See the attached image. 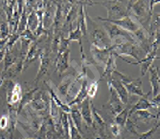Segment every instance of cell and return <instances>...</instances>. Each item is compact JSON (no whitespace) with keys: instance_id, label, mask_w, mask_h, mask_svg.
Masks as SVG:
<instances>
[{"instance_id":"cell-1","label":"cell","mask_w":160,"mask_h":139,"mask_svg":"<svg viewBox=\"0 0 160 139\" xmlns=\"http://www.w3.org/2000/svg\"><path fill=\"white\" fill-rule=\"evenodd\" d=\"M29 104L33 110L38 113L40 117H47L48 115H49L50 96L47 95L45 91L38 90Z\"/></svg>"},{"instance_id":"cell-2","label":"cell","mask_w":160,"mask_h":139,"mask_svg":"<svg viewBox=\"0 0 160 139\" xmlns=\"http://www.w3.org/2000/svg\"><path fill=\"white\" fill-rule=\"evenodd\" d=\"M104 28H105L107 34L108 35L111 41L114 40L117 38H122L125 40H127L128 42L131 43L133 45L138 46L137 38L135 37V35L133 33H128L127 31L123 30L113 24L109 23V22H104Z\"/></svg>"},{"instance_id":"cell-3","label":"cell","mask_w":160,"mask_h":139,"mask_svg":"<svg viewBox=\"0 0 160 139\" xmlns=\"http://www.w3.org/2000/svg\"><path fill=\"white\" fill-rule=\"evenodd\" d=\"M108 9V18L110 20H118L128 17L127 5H121L122 1H106L102 3Z\"/></svg>"},{"instance_id":"cell-4","label":"cell","mask_w":160,"mask_h":139,"mask_svg":"<svg viewBox=\"0 0 160 139\" xmlns=\"http://www.w3.org/2000/svg\"><path fill=\"white\" fill-rule=\"evenodd\" d=\"M92 46L99 49H108L112 46V41L110 40L107 33L100 28H95L90 34Z\"/></svg>"},{"instance_id":"cell-5","label":"cell","mask_w":160,"mask_h":139,"mask_svg":"<svg viewBox=\"0 0 160 139\" xmlns=\"http://www.w3.org/2000/svg\"><path fill=\"white\" fill-rule=\"evenodd\" d=\"M98 19L103 22H109L112 23L115 25H117L120 28H122L123 30L127 31L128 33H134L135 32H137L139 28H141L142 26L137 23V21L134 19H132L131 17H126L123 18L122 19H118V20H110V19H107L106 18L103 19L101 17H99Z\"/></svg>"},{"instance_id":"cell-6","label":"cell","mask_w":160,"mask_h":139,"mask_svg":"<svg viewBox=\"0 0 160 139\" xmlns=\"http://www.w3.org/2000/svg\"><path fill=\"white\" fill-rule=\"evenodd\" d=\"M55 2L52 1H45V7H44V13L42 18L43 29L48 33V31H53V24L54 18L56 12V5H54Z\"/></svg>"},{"instance_id":"cell-7","label":"cell","mask_w":160,"mask_h":139,"mask_svg":"<svg viewBox=\"0 0 160 139\" xmlns=\"http://www.w3.org/2000/svg\"><path fill=\"white\" fill-rule=\"evenodd\" d=\"M110 86H112V88L114 89V91L116 92L118 96L120 98V100L122 101L124 105H127L128 100H129V95L127 92L126 88L124 87V85L121 81H119L116 78H114L113 76H111L108 79V82Z\"/></svg>"},{"instance_id":"cell-8","label":"cell","mask_w":160,"mask_h":139,"mask_svg":"<svg viewBox=\"0 0 160 139\" xmlns=\"http://www.w3.org/2000/svg\"><path fill=\"white\" fill-rule=\"evenodd\" d=\"M113 51V45H112L111 47H109L108 49H99V48H97V47H95L94 46L92 45L91 49H90V52H91V54H92V58H93V60L96 61L97 64L99 63V64H104V65L107 63L109 56L112 54V52Z\"/></svg>"},{"instance_id":"cell-9","label":"cell","mask_w":160,"mask_h":139,"mask_svg":"<svg viewBox=\"0 0 160 139\" xmlns=\"http://www.w3.org/2000/svg\"><path fill=\"white\" fill-rule=\"evenodd\" d=\"M70 49H68L63 53L60 55H57L54 62V66L56 67L55 72L58 74H62L70 67Z\"/></svg>"},{"instance_id":"cell-10","label":"cell","mask_w":160,"mask_h":139,"mask_svg":"<svg viewBox=\"0 0 160 139\" xmlns=\"http://www.w3.org/2000/svg\"><path fill=\"white\" fill-rule=\"evenodd\" d=\"M126 88L128 95H132L135 96H140V97L149 98V95L151 92L145 94L142 89V81L140 79H134L131 82L128 83H122Z\"/></svg>"},{"instance_id":"cell-11","label":"cell","mask_w":160,"mask_h":139,"mask_svg":"<svg viewBox=\"0 0 160 139\" xmlns=\"http://www.w3.org/2000/svg\"><path fill=\"white\" fill-rule=\"evenodd\" d=\"M108 88H109V93H110V98H109V106H110V109L112 110V113H113L114 116L117 115L118 113L122 110L124 109V104H123L122 101L120 100V98L118 96V95L116 94V92L114 91V89L112 88V86H110L108 84Z\"/></svg>"},{"instance_id":"cell-12","label":"cell","mask_w":160,"mask_h":139,"mask_svg":"<svg viewBox=\"0 0 160 139\" xmlns=\"http://www.w3.org/2000/svg\"><path fill=\"white\" fill-rule=\"evenodd\" d=\"M150 74V82L151 85V92L153 94V97L159 95V72L158 67L151 65L148 70Z\"/></svg>"},{"instance_id":"cell-13","label":"cell","mask_w":160,"mask_h":139,"mask_svg":"<svg viewBox=\"0 0 160 139\" xmlns=\"http://www.w3.org/2000/svg\"><path fill=\"white\" fill-rule=\"evenodd\" d=\"M80 114L82 119L85 121L88 126H92V109H91V100L87 97L84 102L78 105Z\"/></svg>"},{"instance_id":"cell-14","label":"cell","mask_w":160,"mask_h":139,"mask_svg":"<svg viewBox=\"0 0 160 139\" xmlns=\"http://www.w3.org/2000/svg\"><path fill=\"white\" fill-rule=\"evenodd\" d=\"M150 109H155L157 110H158V109H157L149 100V98L146 97H140L137 102L131 107L129 113H128V116H130L135 112L141 111V110H148Z\"/></svg>"},{"instance_id":"cell-15","label":"cell","mask_w":160,"mask_h":139,"mask_svg":"<svg viewBox=\"0 0 160 139\" xmlns=\"http://www.w3.org/2000/svg\"><path fill=\"white\" fill-rule=\"evenodd\" d=\"M79 72L80 71L75 70V68H74V71H73V72L70 73L69 75H65V76L62 78L61 83L59 84V86L57 87V89H58V91H59V93L61 94L62 95L66 96L67 92H68V89H69L70 86H71V83H72V81L75 80L76 76L78 75V74Z\"/></svg>"},{"instance_id":"cell-16","label":"cell","mask_w":160,"mask_h":139,"mask_svg":"<svg viewBox=\"0 0 160 139\" xmlns=\"http://www.w3.org/2000/svg\"><path fill=\"white\" fill-rule=\"evenodd\" d=\"M87 89H88V82H87V80L85 79L80 87L78 92L76 95L75 98L71 102L67 103L68 106H78L79 104H81L87 98Z\"/></svg>"},{"instance_id":"cell-17","label":"cell","mask_w":160,"mask_h":139,"mask_svg":"<svg viewBox=\"0 0 160 139\" xmlns=\"http://www.w3.org/2000/svg\"><path fill=\"white\" fill-rule=\"evenodd\" d=\"M42 51V49H40L39 46H38L37 40L32 42V44L29 46L28 51L26 59H25V61H24V65L27 63V65L25 66L24 68H26L31 62H33L34 60H37L38 58L40 57V54H41Z\"/></svg>"},{"instance_id":"cell-18","label":"cell","mask_w":160,"mask_h":139,"mask_svg":"<svg viewBox=\"0 0 160 139\" xmlns=\"http://www.w3.org/2000/svg\"><path fill=\"white\" fill-rule=\"evenodd\" d=\"M132 121H142L143 123H149L150 121L156 119L158 120L159 115H154L149 110H141V111H137L133 113L131 116H128Z\"/></svg>"},{"instance_id":"cell-19","label":"cell","mask_w":160,"mask_h":139,"mask_svg":"<svg viewBox=\"0 0 160 139\" xmlns=\"http://www.w3.org/2000/svg\"><path fill=\"white\" fill-rule=\"evenodd\" d=\"M79 5V10H78V18H77V25H78L80 28V31L82 33V35L86 36L87 34V24H86V18H85V5L81 3V1H78Z\"/></svg>"},{"instance_id":"cell-20","label":"cell","mask_w":160,"mask_h":139,"mask_svg":"<svg viewBox=\"0 0 160 139\" xmlns=\"http://www.w3.org/2000/svg\"><path fill=\"white\" fill-rule=\"evenodd\" d=\"M114 70H116V64H115L114 56H113V52H112V54L109 56L108 60L107 63L105 64V67H103V73L101 74L100 80L109 79L112 76Z\"/></svg>"},{"instance_id":"cell-21","label":"cell","mask_w":160,"mask_h":139,"mask_svg":"<svg viewBox=\"0 0 160 139\" xmlns=\"http://www.w3.org/2000/svg\"><path fill=\"white\" fill-rule=\"evenodd\" d=\"M48 87L49 96H50V98H51L52 100L54 101V102L57 104V106L60 109H62V111L70 114V112H71V107L68 106V104H67V103H64V102L62 101L61 99L59 98V96L57 95L56 91L54 90V88H52L51 86H50L48 83Z\"/></svg>"},{"instance_id":"cell-22","label":"cell","mask_w":160,"mask_h":139,"mask_svg":"<svg viewBox=\"0 0 160 139\" xmlns=\"http://www.w3.org/2000/svg\"><path fill=\"white\" fill-rule=\"evenodd\" d=\"M70 116H71V120L73 122L74 125L76 126V128L82 134V122H83V119H82V116H81V114H80L78 106L71 107Z\"/></svg>"},{"instance_id":"cell-23","label":"cell","mask_w":160,"mask_h":139,"mask_svg":"<svg viewBox=\"0 0 160 139\" xmlns=\"http://www.w3.org/2000/svg\"><path fill=\"white\" fill-rule=\"evenodd\" d=\"M67 39L69 41H78V45L80 47V52H81V54L84 55V48H83V44H82V33L80 31V28L78 25H77L76 28L73 31H71L69 33V37L67 38Z\"/></svg>"},{"instance_id":"cell-24","label":"cell","mask_w":160,"mask_h":139,"mask_svg":"<svg viewBox=\"0 0 160 139\" xmlns=\"http://www.w3.org/2000/svg\"><path fill=\"white\" fill-rule=\"evenodd\" d=\"M131 107L129 104H127V107L124 108L122 111L118 113L116 116H114V123H116L119 127H124L125 123L127 121L128 117V113L130 110Z\"/></svg>"},{"instance_id":"cell-25","label":"cell","mask_w":160,"mask_h":139,"mask_svg":"<svg viewBox=\"0 0 160 139\" xmlns=\"http://www.w3.org/2000/svg\"><path fill=\"white\" fill-rule=\"evenodd\" d=\"M60 123H61L62 130L65 139H70V123H69V114L61 111L60 114Z\"/></svg>"},{"instance_id":"cell-26","label":"cell","mask_w":160,"mask_h":139,"mask_svg":"<svg viewBox=\"0 0 160 139\" xmlns=\"http://www.w3.org/2000/svg\"><path fill=\"white\" fill-rule=\"evenodd\" d=\"M19 57L18 55H16L13 53V52H12V50L10 48H5V71L8 70L14 64L15 62L17 61V60L19 59Z\"/></svg>"},{"instance_id":"cell-27","label":"cell","mask_w":160,"mask_h":139,"mask_svg":"<svg viewBox=\"0 0 160 139\" xmlns=\"http://www.w3.org/2000/svg\"><path fill=\"white\" fill-rule=\"evenodd\" d=\"M91 109H92V123H94L95 124L100 127L101 129H103L106 123L103 120V117L99 114V112L97 111L96 108H95L94 104L91 101Z\"/></svg>"},{"instance_id":"cell-28","label":"cell","mask_w":160,"mask_h":139,"mask_svg":"<svg viewBox=\"0 0 160 139\" xmlns=\"http://www.w3.org/2000/svg\"><path fill=\"white\" fill-rule=\"evenodd\" d=\"M100 81V80H99ZM99 81H94L90 85V87L87 89V97L88 98H93L95 97L97 91H98V88H99Z\"/></svg>"},{"instance_id":"cell-29","label":"cell","mask_w":160,"mask_h":139,"mask_svg":"<svg viewBox=\"0 0 160 139\" xmlns=\"http://www.w3.org/2000/svg\"><path fill=\"white\" fill-rule=\"evenodd\" d=\"M125 129L127 130V131H128L130 134L132 135H137V136H139V133L137 131V129H136V126L134 124V123H133V121L129 118V117H128L127 121H126V123H125Z\"/></svg>"},{"instance_id":"cell-30","label":"cell","mask_w":160,"mask_h":139,"mask_svg":"<svg viewBox=\"0 0 160 139\" xmlns=\"http://www.w3.org/2000/svg\"><path fill=\"white\" fill-rule=\"evenodd\" d=\"M0 34H1V37H2V39H4L5 38L9 37L10 34V28L9 25L7 22H1L0 23Z\"/></svg>"},{"instance_id":"cell-31","label":"cell","mask_w":160,"mask_h":139,"mask_svg":"<svg viewBox=\"0 0 160 139\" xmlns=\"http://www.w3.org/2000/svg\"><path fill=\"white\" fill-rule=\"evenodd\" d=\"M158 128H159V123H157V125L155 127H153L152 129L148 130L147 132H144L142 134L139 135V139H151V137L155 134V132Z\"/></svg>"},{"instance_id":"cell-32","label":"cell","mask_w":160,"mask_h":139,"mask_svg":"<svg viewBox=\"0 0 160 139\" xmlns=\"http://www.w3.org/2000/svg\"><path fill=\"white\" fill-rule=\"evenodd\" d=\"M8 123H9V117L7 115L3 116L0 118V130H5L6 127L8 126Z\"/></svg>"},{"instance_id":"cell-33","label":"cell","mask_w":160,"mask_h":139,"mask_svg":"<svg viewBox=\"0 0 160 139\" xmlns=\"http://www.w3.org/2000/svg\"><path fill=\"white\" fill-rule=\"evenodd\" d=\"M121 127H119V126L116 124V123H111V125H110V130H111V131H112V133L113 134V136L114 137H119L120 136V134H121Z\"/></svg>"},{"instance_id":"cell-34","label":"cell","mask_w":160,"mask_h":139,"mask_svg":"<svg viewBox=\"0 0 160 139\" xmlns=\"http://www.w3.org/2000/svg\"><path fill=\"white\" fill-rule=\"evenodd\" d=\"M5 48L2 49V50H0V61H2V60H4V58H5Z\"/></svg>"},{"instance_id":"cell-35","label":"cell","mask_w":160,"mask_h":139,"mask_svg":"<svg viewBox=\"0 0 160 139\" xmlns=\"http://www.w3.org/2000/svg\"><path fill=\"white\" fill-rule=\"evenodd\" d=\"M2 39V37H1V34H0V40Z\"/></svg>"},{"instance_id":"cell-36","label":"cell","mask_w":160,"mask_h":139,"mask_svg":"<svg viewBox=\"0 0 160 139\" xmlns=\"http://www.w3.org/2000/svg\"><path fill=\"white\" fill-rule=\"evenodd\" d=\"M32 139H33V138H32Z\"/></svg>"}]
</instances>
